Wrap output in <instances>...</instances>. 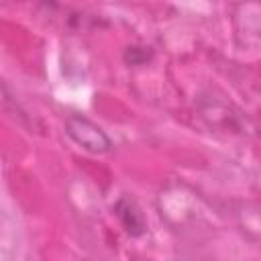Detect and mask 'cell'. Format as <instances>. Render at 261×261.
Listing matches in <instances>:
<instances>
[{"label":"cell","instance_id":"1","mask_svg":"<svg viewBox=\"0 0 261 261\" xmlns=\"http://www.w3.org/2000/svg\"><path fill=\"white\" fill-rule=\"evenodd\" d=\"M65 135L84 151L92 155H104L112 151V141L104 133L102 126H98L94 120H90L84 114H69L65 118Z\"/></svg>","mask_w":261,"mask_h":261},{"label":"cell","instance_id":"2","mask_svg":"<svg viewBox=\"0 0 261 261\" xmlns=\"http://www.w3.org/2000/svg\"><path fill=\"white\" fill-rule=\"evenodd\" d=\"M112 212H114V216L118 218L120 226L124 228V232L128 237L137 239V237H143L147 232V218H145L143 210L137 206L135 200H130L126 196L118 198L112 206Z\"/></svg>","mask_w":261,"mask_h":261},{"label":"cell","instance_id":"3","mask_svg":"<svg viewBox=\"0 0 261 261\" xmlns=\"http://www.w3.org/2000/svg\"><path fill=\"white\" fill-rule=\"evenodd\" d=\"M149 47H137V45H133V47H126V51H124V61L128 63V65H143V63H147L149 59H151V51H147Z\"/></svg>","mask_w":261,"mask_h":261}]
</instances>
